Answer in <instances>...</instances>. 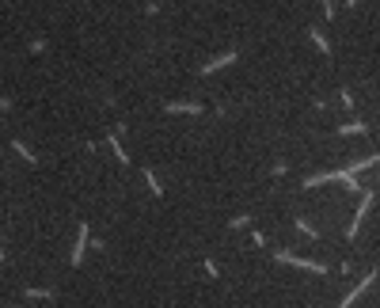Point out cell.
<instances>
[{
    "label": "cell",
    "instance_id": "6da1fadb",
    "mask_svg": "<svg viewBox=\"0 0 380 308\" xmlns=\"http://www.w3.org/2000/svg\"><path fill=\"white\" fill-rule=\"evenodd\" d=\"M373 198H376V190H361V206H357V213H354V221H350V236L361 228V217L373 209Z\"/></svg>",
    "mask_w": 380,
    "mask_h": 308
},
{
    "label": "cell",
    "instance_id": "7a4b0ae2",
    "mask_svg": "<svg viewBox=\"0 0 380 308\" xmlns=\"http://www.w3.org/2000/svg\"><path fill=\"white\" fill-rule=\"evenodd\" d=\"M281 263H293V266H304V270H316V274H323L327 266L323 263H312V259H297V255H289V251H278Z\"/></svg>",
    "mask_w": 380,
    "mask_h": 308
},
{
    "label": "cell",
    "instance_id": "3957f363",
    "mask_svg": "<svg viewBox=\"0 0 380 308\" xmlns=\"http://www.w3.org/2000/svg\"><path fill=\"white\" fill-rule=\"evenodd\" d=\"M84 247H87V225H80V232H76V247H73V263H80V259H84Z\"/></svg>",
    "mask_w": 380,
    "mask_h": 308
},
{
    "label": "cell",
    "instance_id": "277c9868",
    "mask_svg": "<svg viewBox=\"0 0 380 308\" xmlns=\"http://www.w3.org/2000/svg\"><path fill=\"white\" fill-rule=\"evenodd\" d=\"M232 61H236V50H232V53H225V57H213L209 65H202V73H217L221 65H232Z\"/></svg>",
    "mask_w": 380,
    "mask_h": 308
},
{
    "label": "cell",
    "instance_id": "5b68a950",
    "mask_svg": "<svg viewBox=\"0 0 380 308\" xmlns=\"http://www.w3.org/2000/svg\"><path fill=\"white\" fill-rule=\"evenodd\" d=\"M168 111L171 114H179V111H190L194 114V111H202V107H198V103H168Z\"/></svg>",
    "mask_w": 380,
    "mask_h": 308
},
{
    "label": "cell",
    "instance_id": "8992f818",
    "mask_svg": "<svg viewBox=\"0 0 380 308\" xmlns=\"http://www.w3.org/2000/svg\"><path fill=\"white\" fill-rule=\"evenodd\" d=\"M308 34H312V42H316V46H319V50H323V53H331V42H327V38L319 34V31H308Z\"/></svg>",
    "mask_w": 380,
    "mask_h": 308
},
{
    "label": "cell",
    "instance_id": "52a82bcc",
    "mask_svg": "<svg viewBox=\"0 0 380 308\" xmlns=\"http://www.w3.org/2000/svg\"><path fill=\"white\" fill-rule=\"evenodd\" d=\"M15 152H19V156H23L27 164H34V160H38V156H31V149H27V145H23V141H15Z\"/></svg>",
    "mask_w": 380,
    "mask_h": 308
},
{
    "label": "cell",
    "instance_id": "ba28073f",
    "mask_svg": "<svg viewBox=\"0 0 380 308\" xmlns=\"http://www.w3.org/2000/svg\"><path fill=\"white\" fill-rule=\"evenodd\" d=\"M338 133H365L361 122H350V126H338Z\"/></svg>",
    "mask_w": 380,
    "mask_h": 308
},
{
    "label": "cell",
    "instance_id": "9c48e42d",
    "mask_svg": "<svg viewBox=\"0 0 380 308\" xmlns=\"http://www.w3.org/2000/svg\"><path fill=\"white\" fill-rule=\"evenodd\" d=\"M144 183H149V190H152V194H160V183H156L152 171H144Z\"/></svg>",
    "mask_w": 380,
    "mask_h": 308
},
{
    "label": "cell",
    "instance_id": "30bf717a",
    "mask_svg": "<svg viewBox=\"0 0 380 308\" xmlns=\"http://www.w3.org/2000/svg\"><path fill=\"white\" fill-rule=\"evenodd\" d=\"M346 4H354V0H346Z\"/></svg>",
    "mask_w": 380,
    "mask_h": 308
}]
</instances>
